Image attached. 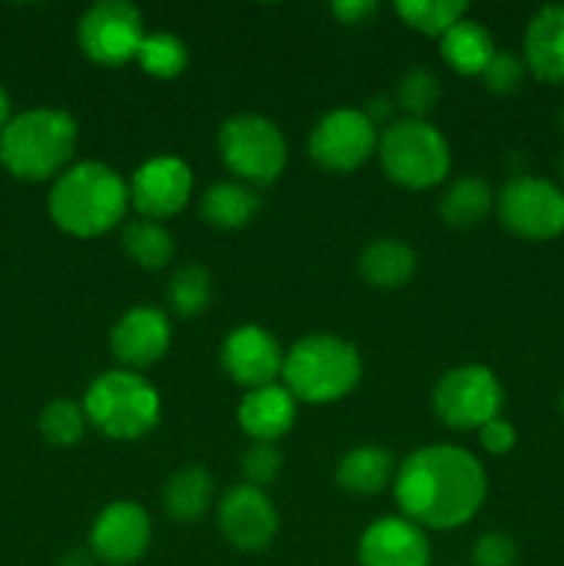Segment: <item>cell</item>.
I'll use <instances>...</instances> for the list:
<instances>
[{
    "mask_svg": "<svg viewBox=\"0 0 564 566\" xmlns=\"http://www.w3.org/2000/svg\"><path fill=\"white\" fill-rule=\"evenodd\" d=\"M122 249L144 271H160L175 258V238L160 221L130 219L122 230Z\"/></svg>",
    "mask_w": 564,
    "mask_h": 566,
    "instance_id": "484cf974",
    "label": "cell"
},
{
    "mask_svg": "<svg viewBox=\"0 0 564 566\" xmlns=\"http://www.w3.org/2000/svg\"><path fill=\"white\" fill-rule=\"evenodd\" d=\"M396 103L407 119H426L440 103V77L424 64L409 66L396 83Z\"/></svg>",
    "mask_w": 564,
    "mask_h": 566,
    "instance_id": "f546056e",
    "label": "cell"
},
{
    "mask_svg": "<svg viewBox=\"0 0 564 566\" xmlns=\"http://www.w3.org/2000/svg\"><path fill=\"white\" fill-rule=\"evenodd\" d=\"M525 66L545 83H564V6H542L525 28Z\"/></svg>",
    "mask_w": 564,
    "mask_h": 566,
    "instance_id": "d6986e66",
    "label": "cell"
},
{
    "mask_svg": "<svg viewBox=\"0 0 564 566\" xmlns=\"http://www.w3.org/2000/svg\"><path fill=\"white\" fill-rule=\"evenodd\" d=\"M127 191L142 219H171L191 199L194 175L186 160L177 155H158L133 171Z\"/></svg>",
    "mask_w": 564,
    "mask_h": 566,
    "instance_id": "4fadbf2b",
    "label": "cell"
},
{
    "mask_svg": "<svg viewBox=\"0 0 564 566\" xmlns=\"http://www.w3.org/2000/svg\"><path fill=\"white\" fill-rule=\"evenodd\" d=\"M390 111H393V103L387 97H376V99H370L368 103V108H365V114H368V119L374 122H385L387 116H390Z\"/></svg>",
    "mask_w": 564,
    "mask_h": 566,
    "instance_id": "8d00e7d4",
    "label": "cell"
},
{
    "mask_svg": "<svg viewBox=\"0 0 564 566\" xmlns=\"http://www.w3.org/2000/svg\"><path fill=\"white\" fill-rule=\"evenodd\" d=\"M260 210V197L247 182H216L202 193L199 213L216 230H241Z\"/></svg>",
    "mask_w": 564,
    "mask_h": 566,
    "instance_id": "cb8c5ba5",
    "label": "cell"
},
{
    "mask_svg": "<svg viewBox=\"0 0 564 566\" xmlns=\"http://www.w3.org/2000/svg\"><path fill=\"white\" fill-rule=\"evenodd\" d=\"M219 153L227 169L247 186H269L288 164L280 127L260 114H236L221 125Z\"/></svg>",
    "mask_w": 564,
    "mask_h": 566,
    "instance_id": "52a82bcc",
    "label": "cell"
},
{
    "mask_svg": "<svg viewBox=\"0 0 564 566\" xmlns=\"http://www.w3.org/2000/svg\"><path fill=\"white\" fill-rule=\"evenodd\" d=\"M219 528L236 551L260 553L274 542L280 514L271 497L258 486H230L219 501Z\"/></svg>",
    "mask_w": 564,
    "mask_h": 566,
    "instance_id": "5bb4252c",
    "label": "cell"
},
{
    "mask_svg": "<svg viewBox=\"0 0 564 566\" xmlns=\"http://www.w3.org/2000/svg\"><path fill=\"white\" fill-rule=\"evenodd\" d=\"M379 160L387 180L424 191L442 182L451 171V147L440 127L426 119H398L379 136Z\"/></svg>",
    "mask_w": 564,
    "mask_h": 566,
    "instance_id": "8992f818",
    "label": "cell"
},
{
    "mask_svg": "<svg viewBox=\"0 0 564 566\" xmlns=\"http://www.w3.org/2000/svg\"><path fill=\"white\" fill-rule=\"evenodd\" d=\"M518 545L509 534L503 531H490V534H481L476 539L473 553H470V562L473 566H518Z\"/></svg>",
    "mask_w": 564,
    "mask_h": 566,
    "instance_id": "836d02e7",
    "label": "cell"
},
{
    "mask_svg": "<svg viewBox=\"0 0 564 566\" xmlns=\"http://www.w3.org/2000/svg\"><path fill=\"white\" fill-rule=\"evenodd\" d=\"M468 3L462 0H398L396 14L426 36H442L459 20H464Z\"/></svg>",
    "mask_w": 564,
    "mask_h": 566,
    "instance_id": "83f0119b",
    "label": "cell"
},
{
    "mask_svg": "<svg viewBox=\"0 0 564 566\" xmlns=\"http://www.w3.org/2000/svg\"><path fill=\"white\" fill-rule=\"evenodd\" d=\"M213 492V479L202 464H182L164 484V512L177 523H194L208 514Z\"/></svg>",
    "mask_w": 564,
    "mask_h": 566,
    "instance_id": "7402d4cb",
    "label": "cell"
},
{
    "mask_svg": "<svg viewBox=\"0 0 564 566\" xmlns=\"http://www.w3.org/2000/svg\"><path fill=\"white\" fill-rule=\"evenodd\" d=\"M11 122V97L3 86H0V130Z\"/></svg>",
    "mask_w": 564,
    "mask_h": 566,
    "instance_id": "f35d334b",
    "label": "cell"
},
{
    "mask_svg": "<svg viewBox=\"0 0 564 566\" xmlns=\"http://www.w3.org/2000/svg\"><path fill=\"white\" fill-rule=\"evenodd\" d=\"M359 276L368 282L370 287L379 291H393V287L407 285L409 276L418 269V254L412 247L398 238H379V241L368 243L357 260Z\"/></svg>",
    "mask_w": 564,
    "mask_h": 566,
    "instance_id": "44dd1931",
    "label": "cell"
},
{
    "mask_svg": "<svg viewBox=\"0 0 564 566\" xmlns=\"http://www.w3.org/2000/svg\"><path fill=\"white\" fill-rule=\"evenodd\" d=\"M282 464H285V457L276 448V442H252L241 457L247 484L258 486V490H263L265 484H271L282 473Z\"/></svg>",
    "mask_w": 564,
    "mask_h": 566,
    "instance_id": "1f68e13d",
    "label": "cell"
},
{
    "mask_svg": "<svg viewBox=\"0 0 564 566\" xmlns=\"http://www.w3.org/2000/svg\"><path fill=\"white\" fill-rule=\"evenodd\" d=\"M495 205V197H492L490 182L481 180L476 175L457 177L451 186L442 191L440 205V219L446 221L448 227H457V230H470V227L481 224L487 219V213Z\"/></svg>",
    "mask_w": 564,
    "mask_h": 566,
    "instance_id": "d4e9b609",
    "label": "cell"
},
{
    "mask_svg": "<svg viewBox=\"0 0 564 566\" xmlns=\"http://www.w3.org/2000/svg\"><path fill=\"white\" fill-rule=\"evenodd\" d=\"M525 61L514 53H495L487 70L481 72V81L492 94H512L518 92L525 77Z\"/></svg>",
    "mask_w": 564,
    "mask_h": 566,
    "instance_id": "d6a6232c",
    "label": "cell"
},
{
    "mask_svg": "<svg viewBox=\"0 0 564 566\" xmlns=\"http://www.w3.org/2000/svg\"><path fill=\"white\" fill-rule=\"evenodd\" d=\"M359 566H429V539L407 517H382L359 536Z\"/></svg>",
    "mask_w": 564,
    "mask_h": 566,
    "instance_id": "e0dca14e",
    "label": "cell"
},
{
    "mask_svg": "<svg viewBox=\"0 0 564 566\" xmlns=\"http://www.w3.org/2000/svg\"><path fill=\"white\" fill-rule=\"evenodd\" d=\"M171 343L169 315L158 307L138 304L114 324L108 337L111 354L125 370H142L158 363Z\"/></svg>",
    "mask_w": 564,
    "mask_h": 566,
    "instance_id": "2e32d148",
    "label": "cell"
},
{
    "mask_svg": "<svg viewBox=\"0 0 564 566\" xmlns=\"http://www.w3.org/2000/svg\"><path fill=\"white\" fill-rule=\"evenodd\" d=\"M332 11H335L337 20L346 22V25H359V22H365L368 17L376 14V3L374 0H337V3L332 6Z\"/></svg>",
    "mask_w": 564,
    "mask_h": 566,
    "instance_id": "d590c367",
    "label": "cell"
},
{
    "mask_svg": "<svg viewBox=\"0 0 564 566\" xmlns=\"http://www.w3.org/2000/svg\"><path fill=\"white\" fill-rule=\"evenodd\" d=\"M296 403L285 385L249 390L238 403V426L252 442H276L296 423Z\"/></svg>",
    "mask_w": 564,
    "mask_h": 566,
    "instance_id": "ac0fdd59",
    "label": "cell"
},
{
    "mask_svg": "<svg viewBox=\"0 0 564 566\" xmlns=\"http://www.w3.org/2000/svg\"><path fill=\"white\" fill-rule=\"evenodd\" d=\"M363 376L359 352L343 337L315 332L285 352L282 379L296 401L324 407L346 398Z\"/></svg>",
    "mask_w": 564,
    "mask_h": 566,
    "instance_id": "277c9868",
    "label": "cell"
},
{
    "mask_svg": "<svg viewBox=\"0 0 564 566\" xmlns=\"http://www.w3.org/2000/svg\"><path fill=\"white\" fill-rule=\"evenodd\" d=\"M393 495L404 517L420 528L453 531L484 506L487 473L464 448L426 446L398 464Z\"/></svg>",
    "mask_w": 564,
    "mask_h": 566,
    "instance_id": "6da1fadb",
    "label": "cell"
},
{
    "mask_svg": "<svg viewBox=\"0 0 564 566\" xmlns=\"http://www.w3.org/2000/svg\"><path fill=\"white\" fill-rule=\"evenodd\" d=\"M77 122L64 108H31L0 130V164L17 180L42 182L70 169Z\"/></svg>",
    "mask_w": 564,
    "mask_h": 566,
    "instance_id": "3957f363",
    "label": "cell"
},
{
    "mask_svg": "<svg viewBox=\"0 0 564 566\" xmlns=\"http://www.w3.org/2000/svg\"><path fill=\"white\" fill-rule=\"evenodd\" d=\"M86 420L108 440L130 442L158 426L160 396L136 370H105L83 396Z\"/></svg>",
    "mask_w": 564,
    "mask_h": 566,
    "instance_id": "5b68a950",
    "label": "cell"
},
{
    "mask_svg": "<svg viewBox=\"0 0 564 566\" xmlns=\"http://www.w3.org/2000/svg\"><path fill=\"white\" fill-rule=\"evenodd\" d=\"M431 407L448 429L479 431L501 418L503 385L487 365H459L440 376L431 392Z\"/></svg>",
    "mask_w": 564,
    "mask_h": 566,
    "instance_id": "ba28073f",
    "label": "cell"
},
{
    "mask_svg": "<svg viewBox=\"0 0 564 566\" xmlns=\"http://www.w3.org/2000/svg\"><path fill=\"white\" fill-rule=\"evenodd\" d=\"M558 169H562V175H564V153H562V160H558Z\"/></svg>",
    "mask_w": 564,
    "mask_h": 566,
    "instance_id": "60d3db41",
    "label": "cell"
},
{
    "mask_svg": "<svg viewBox=\"0 0 564 566\" xmlns=\"http://www.w3.org/2000/svg\"><path fill=\"white\" fill-rule=\"evenodd\" d=\"M495 208L501 224L525 241H551L564 232V191L542 177H512Z\"/></svg>",
    "mask_w": 564,
    "mask_h": 566,
    "instance_id": "9c48e42d",
    "label": "cell"
},
{
    "mask_svg": "<svg viewBox=\"0 0 564 566\" xmlns=\"http://www.w3.org/2000/svg\"><path fill=\"white\" fill-rule=\"evenodd\" d=\"M127 202L130 191L119 171L100 160H83L55 177L48 210L66 235L97 238L125 221Z\"/></svg>",
    "mask_w": 564,
    "mask_h": 566,
    "instance_id": "7a4b0ae2",
    "label": "cell"
},
{
    "mask_svg": "<svg viewBox=\"0 0 564 566\" xmlns=\"http://www.w3.org/2000/svg\"><path fill=\"white\" fill-rule=\"evenodd\" d=\"M562 415H564V396H562Z\"/></svg>",
    "mask_w": 564,
    "mask_h": 566,
    "instance_id": "b9f144b4",
    "label": "cell"
},
{
    "mask_svg": "<svg viewBox=\"0 0 564 566\" xmlns=\"http://www.w3.org/2000/svg\"><path fill=\"white\" fill-rule=\"evenodd\" d=\"M396 459L390 451L379 446H357L341 459L335 470L337 486L348 495L370 497L379 495L390 486V481H396Z\"/></svg>",
    "mask_w": 564,
    "mask_h": 566,
    "instance_id": "ffe728a7",
    "label": "cell"
},
{
    "mask_svg": "<svg viewBox=\"0 0 564 566\" xmlns=\"http://www.w3.org/2000/svg\"><path fill=\"white\" fill-rule=\"evenodd\" d=\"M285 352L269 329L258 324L236 326L221 343V368L236 385L247 390L276 385L282 376Z\"/></svg>",
    "mask_w": 564,
    "mask_h": 566,
    "instance_id": "9a60e30c",
    "label": "cell"
},
{
    "mask_svg": "<svg viewBox=\"0 0 564 566\" xmlns=\"http://www.w3.org/2000/svg\"><path fill=\"white\" fill-rule=\"evenodd\" d=\"M144 36L142 11L125 0H100L77 20V44L94 64H127L138 55Z\"/></svg>",
    "mask_w": 564,
    "mask_h": 566,
    "instance_id": "30bf717a",
    "label": "cell"
},
{
    "mask_svg": "<svg viewBox=\"0 0 564 566\" xmlns=\"http://www.w3.org/2000/svg\"><path fill=\"white\" fill-rule=\"evenodd\" d=\"M136 61L147 75L169 81L188 66V48L180 36L169 31H153L144 36Z\"/></svg>",
    "mask_w": 564,
    "mask_h": 566,
    "instance_id": "f1b7e54d",
    "label": "cell"
},
{
    "mask_svg": "<svg viewBox=\"0 0 564 566\" xmlns=\"http://www.w3.org/2000/svg\"><path fill=\"white\" fill-rule=\"evenodd\" d=\"M479 442L487 453H492V457H503V453L512 451L514 442H518V431H514V426L509 423V420L495 418L487 426H481Z\"/></svg>",
    "mask_w": 564,
    "mask_h": 566,
    "instance_id": "e575fe53",
    "label": "cell"
},
{
    "mask_svg": "<svg viewBox=\"0 0 564 566\" xmlns=\"http://www.w3.org/2000/svg\"><path fill=\"white\" fill-rule=\"evenodd\" d=\"M379 144L376 125L359 108H335L315 122L310 133V158L326 171H354Z\"/></svg>",
    "mask_w": 564,
    "mask_h": 566,
    "instance_id": "8fae6325",
    "label": "cell"
},
{
    "mask_svg": "<svg viewBox=\"0 0 564 566\" xmlns=\"http://www.w3.org/2000/svg\"><path fill=\"white\" fill-rule=\"evenodd\" d=\"M61 566H94V556L92 551H72Z\"/></svg>",
    "mask_w": 564,
    "mask_h": 566,
    "instance_id": "74e56055",
    "label": "cell"
},
{
    "mask_svg": "<svg viewBox=\"0 0 564 566\" xmlns=\"http://www.w3.org/2000/svg\"><path fill=\"white\" fill-rule=\"evenodd\" d=\"M210 298H213V282L202 265L188 263L171 274L169 287H166V302H169L171 313L194 318L208 310Z\"/></svg>",
    "mask_w": 564,
    "mask_h": 566,
    "instance_id": "4316f807",
    "label": "cell"
},
{
    "mask_svg": "<svg viewBox=\"0 0 564 566\" xmlns=\"http://www.w3.org/2000/svg\"><path fill=\"white\" fill-rule=\"evenodd\" d=\"M86 412H83V403L72 401V398H55L39 415V431H42L44 440L55 448H70L86 431Z\"/></svg>",
    "mask_w": 564,
    "mask_h": 566,
    "instance_id": "4dcf8cb0",
    "label": "cell"
},
{
    "mask_svg": "<svg viewBox=\"0 0 564 566\" xmlns=\"http://www.w3.org/2000/svg\"><path fill=\"white\" fill-rule=\"evenodd\" d=\"M153 523L142 503L114 501L97 514L88 534V551L108 566H130L147 553Z\"/></svg>",
    "mask_w": 564,
    "mask_h": 566,
    "instance_id": "7c38bea8",
    "label": "cell"
},
{
    "mask_svg": "<svg viewBox=\"0 0 564 566\" xmlns=\"http://www.w3.org/2000/svg\"><path fill=\"white\" fill-rule=\"evenodd\" d=\"M558 125H562V130H564V105H562V111H558Z\"/></svg>",
    "mask_w": 564,
    "mask_h": 566,
    "instance_id": "ab89813d",
    "label": "cell"
},
{
    "mask_svg": "<svg viewBox=\"0 0 564 566\" xmlns=\"http://www.w3.org/2000/svg\"><path fill=\"white\" fill-rule=\"evenodd\" d=\"M440 55L459 75H481L495 55V42L481 22L459 20L440 36Z\"/></svg>",
    "mask_w": 564,
    "mask_h": 566,
    "instance_id": "603a6c76",
    "label": "cell"
}]
</instances>
